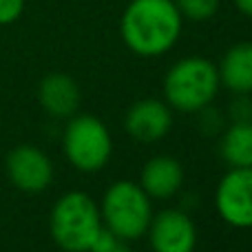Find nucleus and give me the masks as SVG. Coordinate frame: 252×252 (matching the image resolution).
<instances>
[{
	"instance_id": "nucleus-15",
	"label": "nucleus",
	"mask_w": 252,
	"mask_h": 252,
	"mask_svg": "<svg viewBox=\"0 0 252 252\" xmlns=\"http://www.w3.org/2000/svg\"><path fill=\"white\" fill-rule=\"evenodd\" d=\"M232 122H252V100L248 93H237V97L230 104Z\"/></svg>"
},
{
	"instance_id": "nucleus-14",
	"label": "nucleus",
	"mask_w": 252,
	"mask_h": 252,
	"mask_svg": "<svg viewBox=\"0 0 252 252\" xmlns=\"http://www.w3.org/2000/svg\"><path fill=\"white\" fill-rule=\"evenodd\" d=\"M182 18L192 22L210 20L219 11V0H175Z\"/></svg>"
},
{
	"instance_id": "nucleus-16",
	"label": "nucleus",
	"mask_w": 252,
	"mask_h": 252,
	"mask_svg": "<svg viewBox=\"0 0 252 252\" xmlns=\"http://www.w3.org/2000/svg\"><path fill=\"white\" fill-rule=\"evenodd\" d=\"M25 11V0H0V27L13 25Z\"/></svg>"
},
{
	"instance_id": "nucleus-3",
	"label": "nucleus",
	"mask_w": 252,
	"mask_h": 252,
	"mask_svg": "<svg viewBox=\"0 0 252 252\" xmlns=\"http://www.w3.org/2000/svg\"><path fill=\"white\" fill-rule=\"evenodd\" d=\"M219 71L208 58L190 56L175 62L164 78V95L170 106L197 113L215 100L219 91Z\"/></svg>"
},
{
	"instance_id": "nucleus-17",
	"label": "nucleus",
	"mask_w": 252,
	"mask_h": 252,
	"mask_svg": "<svg viewBox=\"0 0 252 252\" xmlns=\"http://www.w3.org/2000/svg\"><path fill=\"white\" fill-rule=\"evenodd\" d=\"M97 252H133L128 248V246L124 244V239H115L113 244H109L106 248H102V250H97Z\"/></svg>"
},
{
	"instance_id": "nucleus-13",
	"label": "nucleus",
	"mask_w": 252,
	"mask_h": 252,
	"mask_svg": "<svg viewBox=\"0 0 252 252\" xmlns=\"http://www.w3.org/2000/svg\"><path fill=\"white\" fill-rule=\"evenodd\" d=\"M221 155L232 168L252 166V122H232L223 133Z\"/></svg>"
},
{
	"instance_id": "nucleus-12",
	"label": "nucleus",
	"mask_w": 252,
	"mask_h": 252,
	"mask_svg": "<svg viewBox=\"0 0 252 252\" xmlns=\"http://www.w3.org/2000/svg\"><path fill=\"white\" fill-rule=\"evenodd\" d=\"M217 71L230 91L252 93V42H239L228 49Z\"/></svg>"
},
{
	"instance_id": "nucleus-5",
	"label": "nucleus",
	"mask_w": 252,
	"mask_h": 252,
	"mask_svg": "<svg viewBox=\"0 0 252 252\" xmlns=\"http://www.w3.org/2000/svg\"><path fill=\"white\" fill-rule=\"evenodd\" d=\"M66 159L82 173L104 168L113 153V139L104 124L93 115H75L64 128Z\"/></svg>"
},
{
	"instance_id": "nucleus-18",
	"label": "nucleus",
	"mask_w": 252,
	"mask_h": 252,
	"mask_svg": "<svg viewBox=\"0 0 252 252\" xmlns=\"http://www.w3.org/2000/svg\"><path fill=\"white\" fill-rule=\"evenodd\" d=\"M232 2H235V7L239 9L244 16L252 18V0H232Z\"/></svg>"
},
{
	"instance_id": "nucleus-10",
	"label": "nucleus",
	"mask_w": 252,
	"mask_h": 252,
	"mask_svg": "<svg viewBox=\"0 0 252 252\" xmlns=\"http://www.w3.org/2000/svg\"><path fill=\"white\" fill-rule=\"evenodd\" d=\"M38 102L53 118H71L80 106V87L66 73H49L38 87Z\"/></svg>"
},
{
	"instance_id": "nucleus-1",
	"label": "nucleus",
	"mask_w": 252,
	"mask_h": 252,
	"mask_svg": "<svg viewBox=\"0 0 252 252\" xmlns=\"http://www.w3.org/2000/svg\"><path fill=\"white\" fill-rule=\"evenodd\" d=\"M182 25L184 18L175 0H130L120 20V33L133 53L157 58L175 47Z\"/></svg>"
},
{
	"instance_id": "nucleus-4",
	"label": "nucleus",
	"mask_w": 252,
	"mask_h": 252,
	"mask_svg": "<svg viewBox=\"0 0 252 252\" xmlns=\"http://www.w3.org/2000/svg\"><path fill=\"white\" fill-rule=\"evenodd\" d=\"M100 215L104 228H109L118 239H139L148 232L153 219L151 197L139 184L122 179L104 192Z\"/></svg>"
},
{
	"instance_id": "nucleus-8",
	"label": "nucleus",
	"mask_w": 252,
	"mask_h": 252,
	"mask_svg": "<svg viewBox=\"0 0 252 252\" xmlns=\"http://www.w3.org/2000/svg\"><path fill=\"white\" fill-rule=\"evenodd\" d=\"M148 232L155 252H192L197 246L195 223L182 210H164L153 217Z\"/></svg>"
},
{
	"instance_id": "nucleus-11",
	"label": "nucleus",
	"mask_w": 252,
	"mask_h": 252,
	"mask_svg": "<svg viewBox=\"0 0 252 252\" xmlns=\"http://www.w3.org/2000/svg\"><path fill=\"white\" fill-rule=\"evenodd\" d=\"M182 184H184V168L175 157L159 155L144 164L139 186L144 188V192L148 197L168 199L182 188Z\"/></svg>"
},
{
	"instance_id": "nucleus-7",
	"label": "nucleus",
	"mask_w": 252,
	"mask_h": 252,
	"mask_svg": "<svg viewBox=\"0 0 252 252\" xmlns=\"http://www.w3.org/2000/svg\"><path fill=\"white\" fill-rule=\"evenodd\" d=\"M7 177L22 192H42L53 179V164L38 146L22 144L7 155Z\"/></svg>"
},
{
	"instance_id": "nucleus-9",
	"label": "nucleus",
	"mask_w": 252,
	"mask_h": 252,
	"mask_svg": "<svg viewBox=\"0 0 252 252\" xmlns=\"http://www.w3.org/2000/svg\"><path fill=\"white\" fill-rule=\"evenodd\" d=\"M126 130L137 142H157L166 137V133L173 126V113L168 104L159 100H139L126 113Z\"/></svg>"
},
{
	"instance_id": "nucleus-2",
	"label": "nucleus",
	"mask_w": 252,
	"mask_h": 252,
	"mask_svg": "<svg viewBox=\"0 0 252 252\" xmlns=\"http://www.w3.org/2000/svg\"><path fill=\"white\" fill-rule=\"evenodd\" d=\"M102 215L87 192H66L56 201L49 219V230L64 252H91L102 232Z\"/></svg>"
},
{
	"instance_id": "nucleus-6",
	"label": "nucleus",
	"mask_w": 252,
	"mask_h": 252,
	"mask_svg": "<svg viewBox=\"0 0 252 252\" xmlns=\"http://www.w3.org/2000/svg\"><path fill=\"white\" fill-rule=\"evenodd\" d=\"M217 213L235 228H252V166L232 168L223 175L215 192Z\"/></svg>"
}]
</instances>
